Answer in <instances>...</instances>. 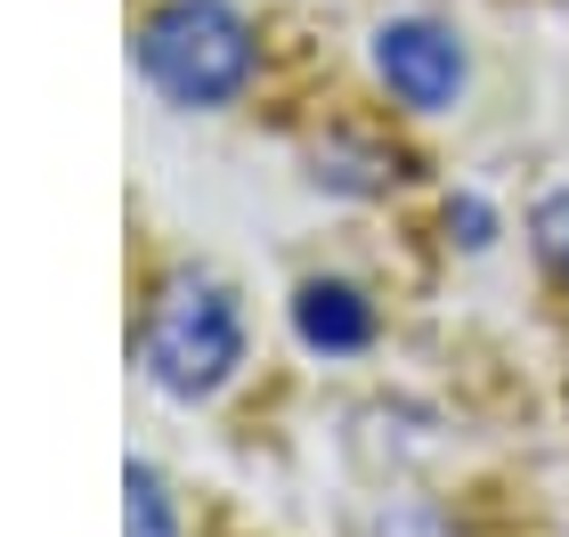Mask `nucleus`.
Returning <instances> with one entry per match:
<instances>
[{
    "instance_id": "obj_4",
    "label": "nucleus",
    "mask_w": 569,
    "mask_h": 537,
    "mask_svg": "<svg viewBox=\"0 0 569 537\" xmlns=\"http://www.w3.org/2000/svg\"><path fill=\"white\" fill-rule=\"evenodd\" d=\"M293 335L318 358H350V350L375 342V310H367L358 286H342V277H309L293 294Z\"/></svg>"
},
{
    "instance_id": "obj_1",
    "label": "nucleus",
    "mask_w": 569,
    "mask_h": 537,
    "mask_svg": "<svg viewBox=\"0 0 569 537\" xmlns=\"http://www.w3.org/2000/svg\"><path fill=\"white\" fill-rule=\"evenodd\" d=\"M139 73L171 107H228L252 82V24L228 0H163L139 24Z\"/></svg>"
},
{
    "instance_id": "obj_6",
    "label": "nucleus",
    "mask_w": 569,
    "mask_h": 537,
    "mask_svg": "<svg viewBox=\"0 0 569 537\" xmlns=\"http://www.w3.org/2000/svg\"><path fill=\"white\" fill-rule=\"evenodd\" d=\"M122 537H179L171 497H163V480H154V465H131V473H122Z\"/></svg>"
},
{
    "instance_id": "obj_3",
    "label": "nucleus",
    "mask_w": 569,
    "mask_h": 537,
    "mask_svg": "<svg viewBox=\"0 0 569 537\" xmlns=\"http://www.w3.org/2000/svg\"><path fill=\"white\" fill-rule=\"evenodd\" d=\"M375 73H382V90L399 98V107H416V115H448L456 98H463V49L448 24H431V17H391L375 33Z\"/></svg>"
},
{
    "instance_id": "obj_8",
    "label": "nucleus",
    "mask_w": 569,
    "mask_h": 537,
    "mask_svg": "<svg viewBox=\"0 0 569 537\" xmlns=\"http://www.w3.org/2000/svg\"><path fill=\"white\" fill-rule=\"evenodd\" d=\"M448 228H463V245H488V203H448Z\"/></svg>"
},
{
    "instance_id": "obj_5",
    "label": "nucleus",
    "mask_w": 569,
    "mask_h": 537,
    "mask_svg": "<svg viewBox=\"0 0 569 537\" xmlns=\"http://www.w3.org/2000/svg\"><path fill=\"white\" fill-rule=\"evenodd\" d=\"M318 179L326 188H350V196H375V188L399 179V156L391 147H367V139H333V147H318Z\"/></svg>"
},
{
    "instance_id": "obj_7",
    "label": "nucleus",
    "mask_w": 569,
    "mask_h": 537,
    "mask_svg": "<svg viewBox=\"0 0 569 537\" xmlns=\"http://www.w3.org/2000/svg\"><path fill=\"white\" fill-rule=\"evenodd\" d=\"M529 237H537V252L553 261V277H569V188H553V196L529 212Z\"/></svg>"
},
{
    "instance_id": "obj_2",
    "label": "nucleus",
    "mask_w": 569,
    "mask_h": 537,
    "mask_svg": "<svg viewBox=\"0 0 569 537\" xmlns=\"http://www.w3.org/2000/svg\"><path fill=\"white\" fill-rule=\"evenodd\" d=\"M244 358V318L212 277H171L163 294L147 301V326H139V367L154 391L171 399H212Z\"/></svg>"
}]
</instances>
